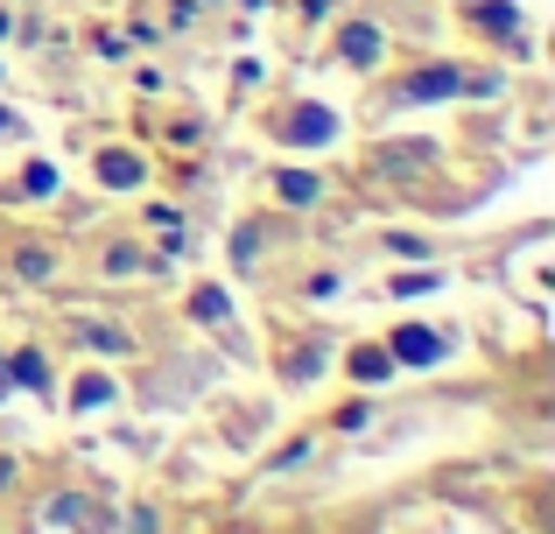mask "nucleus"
<instances>
[{"mask_svg":"<svg viewBox=\"0 0 555 534\" xmlns=\"http://www.w3.org/2000/svg\"><path fill=\"white\" fill-rule=\"evenodd\" d=\"M464 92H472V78H464L457 64H443V70H415V78L401 84L408 106H429V99H464Z\"/></svg>","mask_w":555,"mask_h":534,"instance_id":"1","label":"nucleus"},{"mask_svg":"<svg viewBox=\"0 0 555 534\" xmlns=\"http://www.w3.org/2000/svg\"><path fill=\"white\" fill-rule=\"evenodd\" d=\"M401 366H436L443 359V338H436L429 324H408V330H393V344H387Z\"/></svg>","mask_w":555,"mask_h":534,"instance_id":"2","label":"nucleus"},{"mask_svg":"<svg viewBox=\"0 0 555 534\" xmlns=\"http://www.w3.org/2000/svg\"><path fill=\"white\" fill-rule=\"evenodd\" d=\"M331 134H338V113L331 106H296L288 113V141H296V148H324Z\"/></svg>","mask_w":555,"mask_h":534,"instance_id":"3","label":"nucleus"},{"mask_svg":"<svg viewBox=\"0 0 555 534\" xmlns=\"http://www.w3.org/2000/svg\"><path fill=\"white\" fill-rule=\"evenodd\" d=\"M141 177H149V169H141V155H127V148H106V155H99V183H113V191H134Z\"/></svg>","mask_w":555,"mask_h":534,"instance_id":"4","label":"nucleus"},{"mask_svg":"<svg viewBox=\"0 0 555 534\" xmlns=\"http://www.w3.org/2000/svg\"><path fill=\"white\" fill-rule=\"evenodd\" d=\"M8 380H14V387H36V394H50V366H42V352H14V359H8Z\"/></svg>","mask_w":555,"mask_h":534,"instance_id":"5","label":"nucleus"},{"mask_svg":"<svg viewBox=\"0 0 555 534\" xmlns=\"http://www.w3.org/2000/svg\"><path fill=\"white\" fill-rule=\"evenodd\" d=\"M373 56H379V28L352 22V28H345V64H373Z\"/></svg>","mask_w":555,"mask_h":534,"instance_id":"6","label":"nucleus"},{"mask_svg":"<svg viewBox=\"0 0 555 534\" xmlns=\"http://www.w3.org/2000/svg\"><path fill=\"white\" fill-rule=\"evenodd\" d=\"M274 191H282V205H317V197H324V183H317V177H302V169H288V177L282 183H274Z\"/></svg>","mask_w":555,"mask_h":534,"instance_id":"7","label":"nucleus"},{"mask_svg":"<svg viewBox=\"0 0 555 534\" xmlns=\"http://www.w3.org/2000/svg\"><path fill=\"white\" fill-rule=\"evenodd\" d=\"M99 401H113V380L106 373H85V380L70 387V408H99Z\"/></svg>","mask_w":555,"mask_h":534,"instance_id":"8","label":"nucleus"},{"mask_svg":"<svg viewBox=\"0 0 555 534\" xmlns=\"http://www.w3.org/2000/svg\"><path fill=\"white\" fill-rule=\"evenodd\" d=\"M393 373V359L379 352V344H366V352H352V380H387Z\"/></svg>","mask_w":555,"mask_h":534,"instance_id":"9","label":"nucleus"},{"mask_svg":"<svg viewBox=\"0 0 555 534\" xmlns=\"http://www.w3.org/2000/svg\"><path fill=\"white\" fill-rule=\"evenodd\" d=\"M190 310H197L204 324H225V316H232V302H225V288H197V302H190Z\"/></svg>","mask_w":555,"mask_h":534,"instance_id":"10","label":"nucleus"},{"mask_svg":"<svg viewBox=\"0 0 555 534\" xmlns=\"http://www.w3.org/2000/svg\"><path fill=\"white\" fill-rule=\"evenodd\" d=\"M78 338L92 344V352H127V330H113V324H85Z\"/></svg>","mask_w":555,"mask_h":534,"instance_id":"11","label":"nucleus"},{"mask_svg":"<svg viewBox=\"0 0 555 534\" xmlns=\"http://www.w3.org/2000/svg\"><path fill=\"white\" fill-rule=\"evenodd\" d=\"M50 191H56V169L50 162H28L22 169V197H50Z\"/></svg>","mask_w":555,"mask_h":534,"instance_id":"12","label":"nucleus"},{"mask_svg":"<svg viewBox=\"0 0 555 534\" xmlns=\"http://www.w3.org/2000/svg\"><path fill=\"white\" fill-rule=\"evenodd\" d=\"M478 22H486L492 36H514V28H520V14L506 8V0H492V8H478Z\"/></svg>","mask_w":555,"mask_h":534,"instance_id":"13","label":"nucleus"},{"mask_svg":"<svg viewBox=\"0 0 555 534\" xmlns=\"http://www.w3.org/2000/svg\"><path fill=\"white\" fill-rule=\"evenodd\" d=\"M14 268H22L28 282H42V274H50L56 261H50V253H42V247H22V253H14Z\"/></svg>","mask_w":555,"mask_h":534,"instance_id":"14","label":"nucleus"},{"mask_svg":"<svg viewBox=\"0 0 555 534\" xmlns=\"http://www.w3.org/2000/svg\"><path fill=\"white\" fill-rule=\"evenodd\" d=\"M50 521H99L85 499H50Z\"/></svg>","mask_w":555,"mask_h":534,"instance_id":"15","label":"nucleus"},{"mask_svg":"<svg viewBox=\"0 0 555 534\" xmlns=\"http://www.w3.org/2000/svg\"><path fill=\"white\" fill-rule=\"evenodd\" d=\"M387 247H393V253H401V261H422V253H429V247H422V239H408V233H393V239H387Z\"/></svg>","mask_w":555,"mask_h":534,"instance_id":"16","label":"nucleus"},{"mask_svg":"<svg viewBox=\"0 0 555 534\" xmlns=\"http://www.w3.org/2000/svg\"><path fill=\"white\" fill-rule=\"evenodd\" d=\"M366 415H373L366 401H352V408H338V429H366Z\"/></svg>","mask_w":555,"mask_h":534,"instance_id":"17","label":"nucleus"},{"mask_svg":"<svg viewBox=\"0 0 555 534\" xmlns=\"http://www.w3.org/2000/svg\"><path fill=\"white\" fill-rule=\"evenodd\" d=\"M8 485H14V465H8V457H0V493H8Z\"/></svg>","mask_w":555,"mask_h":534,"instance_id":"18","label":"nucleus"},{"mask_svg":"<svg viewBox=\"0 0 555 534\" xmlns=\"http://www.w3.org/2000/svg\"><path fill=\"white\" fill-rule=\"evenodd\" d=\"M8 387H14V380H8V359H0V394H8Z\"/></svg>","mask_w":555,"mask_h":534,"instance_id":"19","label":"nucleus"},{"mask_svg":"<svg viewBox=\"0 0 555 534\" xmlns=\"http://www.w3.org/2000/svg\"><path fill=\"white\" fill-rule=\"evenodd\" d=\"M0 134H14V113H0Z\"/></svg>","mask_w":555,"mask_h":534,"instance_id":"20","label":"nucleus"}]
</instances>
